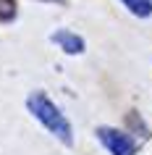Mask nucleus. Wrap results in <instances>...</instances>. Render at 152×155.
Masks as SVG:
<instances>
[{
    "label": "nucleus",
    "mask_w": 152,
    "mask_h": 155,
    "mask_svg": "<svg viewBox=\"0 0 152 155\" xmlns=\"http://www.w3.org/2000/svg\"><path fill=\"white\" fill-rule=\"evenodd\" d=\"M26 110H29L53 137L60 139L66 147L73 145V126H71V121H68L66 113L47 97V92H42V90L29 92V95H26Z\"/></svg>",
    "instance_id": "f257e3e1"
},
{
    "label": "nucleus",
    "mask_w": 152,
    "mask_h": 155,
    "mask_svg": "<svg viewBox=\"0 0 152 155\" xmlns=\"http://www.w3.org/2000/svg\"><path fill=\"white\" fill-rule=\"evenodd\" d=\"M95 134L110 155H136V142L128 131L115 129V126H97Z\"/></svg>",
    "instance_id": "f03ea898"
},
{
    "label": "nucleus",
    "mask_w": 152,
    "mask_h": 155,
    "mask_svg": "<svg viewBox=\"0 0 152 155\" xmlns=\"http://www.w3.org/2000/svg\"><path fill=\"white\" fill-rule=\"evenodd\" d=\"M50 42H53V45H58L66 55H81V53L87 50L84 37H81V34H76V32H71V29H55V32L50 34Z\"/></svg>",
    "instance_id": "7ed1b4c3"
},
{
    "label": "nucleus",
    "mask_w": 152,
    "mask_h": 155,
    "mask_svg": "<svg viewBox=\"0 0 152 155\" xmlns=\"http://www.w3.org/2000/svg\"><path fill=\"white\" fill-rule=\"evenodd\" d=\"M118 3L136 18H150L152 16V0H118Z\"/></svg>",
    "instance_id": "20e7f679"
},
{
    "label": "nucleus",
    "mask_w": 152,
    "mask_h": 155,
    "mask_svg": "<svg viewBox=\"0 0 152 155\" xmlns=\"http://www.w3.org/2000/svg\"><path fill=\"white\" fill-rule=\"evenodd\" d=\"M18 16V0H0V24H11Z\"/></svg>",
    "instance_id": "39448f33"
},
{
    "label": "nucleus",
    "mask_w": 152,
    "mask_h": 155,
    "mask_svg": "<svg viewBox=\"0 0 152 155\" xmlns=\"http://www.w3.org/2000/svg\"><path fill=\"white\" fill-rule=\"evenodd\" d=\"M40 3H63V0H40Z\"/></svg>",
    "instance_id": "423d86ee"
}]
</instances>
